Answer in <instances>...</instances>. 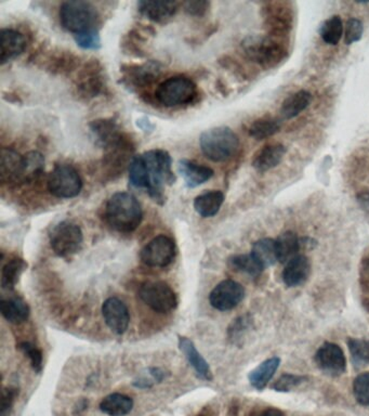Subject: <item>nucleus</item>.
<instances>
[{"mask_svg": "<svg viewBox=\"0 0 369 416\" xmlns=\"http://www.w3.org/2000/svg\"><path fill=\"white\" fill-rule=\"evenodd\" d=\"M250 320L247 317H238V320L228 329V334L232 339H238L246 333V329L250 327Z\"/></svg>", "mask_w": 369, "mask_h": 416, "instance_id": "43", "label": "nucleus"}, {"mask_svg": "<svg viewBox=\"0 0 369 416\" xmlns=\"http://www.w3.org/2000/svg\"><path fill=\"white\" fill-rule=\"evenodd\" d=\"M250 254L261 265L262 268L266 269L268 267L274 266L276 261H278L276 240L266 238L257 241L252 245V253Z\"/></svg>", "mask_w": 369, "mask_h": 416, "instance_id": "29", "label": "nucleus"}, {"mask_svg": "<svg viewBox=\"0 0 369 416\" xmlns=\"http://www.w3.org/2000/svg\"><path fill=\"white\" fill-rule=\"evenodd\" d=\"M27 268V263L21 258H12L6 263L1 271V286L12 291L19 282L22 273Z\"/></svg>", "mask_w": 369, "mask_h": 416, "instance_id": "30", "label": "nucleus"}, {"mask_svg": "<svg viewBox=\"0 0 369 416\" xmlns=\"http://www.w3.org/2000/svg\"><path fill=\"white\" fill-rule=\"evenodd\" d=\"M178 170L183 178L186 187L190 189L196 188L207 182L214 176V170L212 168L190 160H179Z\"/></svg>", "mask_w": 369, "mask_h": 416, "instance_id": "18", "label": "nucleus"}, {"mask_svg": "<svg viewBox=\"0 0 369 416\" xmlns=\"http://www.w3.org/2000/svg\"><path fill=\"white\" fill-rule=\"evenodd\" d=\"M228 265L234 270L246 273V275H250V277H259L264 270L261 265L256 260V258L252 254L232 256L228 259Z\"/></svg>", "mask_w": 369, "mask_h": 416, "instance_id": "34", "label": "nucleus"}, {"mask_svg": "<svg viewBox=\"0 0 369 416\" xmlns=\"http://www.w3.org/2000/svg\"><path fill=\"white\" fill-rule=\"evenodd\" d=\"M286 152V148L283 144H266L254 154L252 166L258 172H268L282 162Z\"/></svg>", "mask_w": 369, "mask_h": 416, "instance_id": "17", "label": "nucleus"}, {"mask_svg": "<svg viewBox=\"0 0 369 416\" xmlns=\"http://www.w3.org/2000/svg\"><path fill=\"white\" fill-rule=\"evenodd\" d=\"M0 309L6 320L13 324H20L29 319V305L19 297L3 299L0 303Z\"/></svg>", "mask_w": 369, "mask_h": 416, "instance_id": "25", "label": "nucleus"}, {"mask_svg": "<svg viewBox=\"0 0 369 416\" xmlns=\"http://www.w3.org/2000/svg\"><path fill=\"white\" fill-rule=\"evenodd\" d=\"M344 35V23L339 15H332L323 23L321 37L324 43L330 46L338 45Z\"/></svg>", "mask_w": 369, "mask_h": 416, "instance_id": "33", "label": "nucleus"}, {"mask_svg": "<svg viewBox=\"0 0 369 416\" xmlns=\"http://www.w3.org/2000/svg\"><path fill=\"white\" fill-rule=\"evenodd\" d=\"M276 254H278V261L286 265L288 261L292 260L294 257L298 256L300 251V239L297 237L296 233L288 232L283 233L276 240Z\"/></svg>", "mask_w": 369, "mask_h": 416, "instance_id": "27", "label": "nucleus"}, {"mask_svg": "<svg viewBox=\"0 0 369 416\" xmlns=\"http://www.w3.org/2000/svg\"><path fill=\"white\" fill-rule=\"evenodd\" d=\"M358 202L361 203L364 208L368 210L369 208V192H363L361 193L360 196H358Z\"/></svg>", "mask_w": 369, "mask_h": 416, "instance_id": "46", "label": "nucleus"}, {"mask_svg": "<svg viewBox=\"0 0 369 416\" xmlns=\"http://www.w3.org/2000/svg\"><path fill=\"white\" fill-rule=\"evenodd\" d=\"M134 400L122 393H111L106 396L101 403L100 410L110 416H125L131 412Z\"/></svg>", "mask_w": 369, "mask_h": 416, "instance_id": "28", "label": "nucleus"}, {"mask_svg": "<svg viewBox=\"0 0 369 416\" xmlns=\"http://www.w3.org/2000/svg\"><path fill=\"white\" fill-rule=\"evenodd\" d=\"M287 9L283 7V4H271L266 24L273 36H284L292 27V15Z\"/></svg>", "mask_w": 369, "mask_h": 416, "instance_id": "22", "label": "nucleus"}, {"mask_svg": "<svg viewBox=\"0 0 369 416\" xmlns=\"http://www.w3.org/2000/svg\"><path fill=\"white\" fill-rule=\"evenodd\" d=\"M360 282L363 289L369 292V257L363 261L361 266Z\"/></svg>", "mask_w": 369, "mask_h": 416, "instance_id": "45", "label": "nucleus"}, {"mask_svg": "<svg viewBox=\"0 0 369 416\" xmlns=\"http://www.w3.org/2000/svg\"><path fill=\"white\" fill-rule=\"evenodd\" d=\"M280 130V120L272 118H262L252 122L250 128V134L256 140L261 141L278 134Z\"/></svg>", "mask_w": 369, "mask_h": 416, "instance_id": "32", "label": "nucleus"}, {"mask_svg": "<svg viewBox=\"0 0 369 416\" xmlns=\"http://www.w3.org/2000/svg\"><path fill=\"white\" fill-rule=\"evenodd\" d=\"M83 188L77 170L71 165H57L50 172L48 189L52 196L59 198H75Z\"/></svg>", "mask_w": 369, "mask_h": 416, "instance_id": "7", "label": "nucleus"}, {"mask_svg": "<svg viewBox=\"0 0 369 416\" xmlns=\"http://www.w3.org/2000/svg\"><path fill=\"white\" fill-rule=\"evenodd\" d=\"M139 11L144 17L155 22L171 19L179 9V4L172 1H141L138 4Z\"/></svg>", "mask_w": 369, "mask_h": 416, "instance_id": "21", "label": "nucleus"}, {"mask_svg": "<svg viewBox=\"0 0 369 416\" xmlns=\"http://www.w3.org/2000/svg\"><path fill=\"white\" fill-rule=\"evenodd\" d=\"M308 381L306 377L296 375V374H283L282 377L273 384L272 389L278 393H288L294 388L306 383Z\"/></svg>", "mask_w": 369, "mask_h": 416, "instance_id": "37", "label": "nucleus"}, {"mask_svg": "<svg viewBox=\"0 0 369 416\" xmlns=\"http://www.w3.org/2000/svg\"><path fill=\"white\" fill-rule=\"evenodd\" d=\"M1 182L3 184L24 182L25 162L24 156H20L12 149L4 148L1 151Z\"/></svg>", "mask_w": 369, "mask_h": 416, "instance_id": "15", "label": "nucleus"}, {"mask_svg": "<svg viewBox=\"0 0 369 416\" xmlns=\"http://www.w3.org/2000/svg\"><path fill=\"white\" fill-rule=\"evenodd\" d=\"M312 101V94L306 90H299L287 96L280 106V115L285 120H292L304 112Z\"/></svg>", "mask_w": 369, "mask_h": 416, "instance_id": "24", "label": "nucleus"}, {"mask_svg": "<svg viewBox=\"0 0 369 416\" xmlns=\"http://www.w3.org/2000/svg\"><path fill=\"white\" fill-rule=\"evenodd\" d=\"M364 33V25L361 20L349 19L346 25V33H344V43L347 45H352L362 38Z\"/></svg>", "mask_w": 369, "mask_h": 416, "instance_id": "41", "label": "nucleus"}, {"mask_svg": "<svg viewBox=\"0 0 369 416\" xmlns=\"http://www.w3.org/2000/svg\"><path fill=\"white\" fill-rule=\"evenodd\" d=\"M244 49L250 59L266 68L280 64L287 53L284 45L273 37L250 38L244 44Z\"/></svg>", "mask_w": 369, "mask_h": 416, "instance_id": "6", "label": "nucleus"}, {"mask_svg": "<svg viewBox=\"0 0 369 416\" xmlns=\"http://www.w3.org/2000/svg\"><path fill=\"white\" fill-rule=\"evenodd\" d=\"M196 96L195 82L186 76H174L164 80L155 92L156 100L167 108L192 103Z\"/></svg>", "mask_w": 369, "mask_h": 416, "instance_id": "5", "label": "nucleus"}, {"mask_svg": "<svg viewBox=\"0 0 369 416\" xmlns=\"http://www.w3.org/2000/svg\"><path fill=\"white\" fill-rule=\"evenodd\" d=\"M60 22L63 29L77 34L96 29L98 12L96 8L87 1H66L60 7Z\"/></svg>", "mask_w": 369, "mask_h": 416, "instance_id": "4", "label": "nucleus"}, {"mask_svg": "<svg viewBox=\"0 0 369 416\" xmlns=\"http://www.w3.org/2000/svg\"><path fill=\"white\" fill-rule=\"evenodd\" d=\"M20 351L29 358L32 367L36 373L43 371V353L30 341H22L18 345Z\"/></svg>", "mask_w": 369, "mask_h": 416, "instance_id": "38", "label": "nucleus"}, {"mask_svg": "<svg viewBox=\"0 0 369 416\" xmlns=\"http://www.w3.org/2000/svg\"><path fill=\"white\" fill-rule=\"evenodd\" d=\"M349 351L355 370H361L369 365V341L364 339H349Z\"/></svg>", "mask_w": 369, "mask_h": 416, "instance_id": "31", "label": "nucleus"}, {"mask_svg": "<svg viewBox=\"0 0 369 416\" xmlns=\"http://www.w3.org/2000/svg\"><path fill=\"white\" fill-rule=\"evenodd\" d=\"M176 255V245L166 235H158L150 241L140 253V258L146 266L164 268L169 266Z\"/></svg>", "mask_w": 369, "mask_h": 416, "instance_id": "10", "label": "nucleus"}, {"mask_svg": "<svg viewBox=\"0 0 369 416\" xmlns=\"http://www.w3.org/2000/svg\"><path fill=\"white\" fill-rule=\"evenodd\" d=\"M316 363L321 371L330 377H339L347 370L344 351L337 343H324L316 353Z\"/></svg>", "mask_w": 369, "mask_h": 416, "instance_id": "12", "label": "nucleus"}, {"mask_svg": "<svg viewBox=\"0 0 369 416\" xmlns=\"http://www.w3.org/2000/svg\"><path fill=\"white\" fill-rule=\"evenodd\" d=\"M105 218L114 230L122 233L134 232L143 218L141 204L131 193H115L106 203Z\"/></svg>", "mask_w": 369, "mask_h": 416, "instance_id": "2", "label": "nucleus"}, {"mask_svg": "<svg viewBox=\"0 0 369 416\" xmlns=\"http://www.w3.org/2000/svg\"><path fill=\"white\" fill-rule=\"evenodd\" d=\"M224 202V194L221 191H209L195 198L194 208L200 216L210 218L218 214Z\"/></svg>", "mask_w": 369, "mask_h": 416, "instance_id": "26", "label": "nucleus"}, {"mask_svg": "<svg viewBox=\"0 0 369 416\" xmlns=\"http://www.w3.org/2000/svg\"><path fill=\"white\" fill-rule=\"evenodd\" d=\"M164 379H165L164 371L158 367H152L148 369V373L134 379V385L141 389H145V388L152 387L155 383H160Z\"/></svg>", "mask_w": 369, "mask_h": 416, "instance_id": "39", "label": "nucleus"}, {"mask_svg": "<svg viewBox=\"0 0 369 416\" xmlns=\"http://www.w3.org/2000/svg\"><path fill=\"white\" fill-rule=\"evenodd\" d=\"M17 395V389H15V388H5L4 389L3 395H1L0 416H9Z\"/></svg>", "mask_w": 369, "mask_h": 416, "instance_id": "42", "label": "nucleus"}, {"mask_svg": "<svg viewBox=\"0 0 369 416\" xmlns=\"http://www.w3.org/2000/svg\"><path fill=\"white\" fill-rule=\"evenodd\" d=\"M75 40L77 45L83 49H98L101 46V38L96 29L77 34L75 35Z\"/></svg>", "mask_w": 369, "mask_h": 416, "instance_id": "40", "label": "nucleus"}, {"mask_svg": "<svg viewBox=\"0 0 369 416\" xmlns=\"http://www.w3.org/2000/svg\"><path fill=\"white\" fill-rule=\"evenodd\" d=\"M139 297L146 306L160 313L176 309L178 298L174 289L165 282L144 283L139 289Z\"/></svg>", "mask_w": 369, "mask_h": 416, "instance_id": "9", "label": "nucleus"}, {"mask_svg": "<svg viewBox=\"0 0 369 416\" xmlns=\"http://www.w3.org/2000/svg\"><path fill=\"white\" fill-rule=\"evenodd\" d=\"M257 416H285L282 412L278 411L276 409H268L266 411L261 412V413L258 414Z\"/></svg>", "mask_w": 369, "mask_h": 416, "instance_id": "47", "label": "nucleus"}, {"mask_svg": "<svg viewBox=\"0 0 369 416\" xmlns=\"http://www.w3.org/2000/svg\"><path fill=\"white\" fill-rule=\"evenodd\" d=\"M244 297L245 289L242 284L233 280H224L212 289L209 303L216 310L228 311L236 308Z\"/></svg>", "mask_w": 369, "mask_h": 416, "instance_id": "11", "label": "nucleus"}, {"mask_svg": "<svg viewBox=\"0 0 369 416\" xmlns=\"http://www.w3.org/2000/svg\"><path fill=\"white\" fill-rule=\"evenodd\" d=\"M311 273L310 259L304 255L288 261L283 271V281L288 287H297L306 282Z\"/></svg>", "mask_w": 369, "mask_h": 416, "instance_id": "16", "label": "nucleus"}, {"mask_svg": "<svg viewBox=\"0 0 369 416\" xmlns=\"http://www.w3.org/2000/svg\"><path fill=\"white\" fill-rule=\"evenodd\" d=\"M200 146L205 156L212 162H228L238 153L240 139L231 128H212L202 132Z\"/></svg>", "mask_w": 369, "mask_h": 416, "instance_id": "3", "label": "nucleus"}, {"mask_svg": "<svg viewBox=\"0 0 369 416\" xmlns=\"http://www.w3.org/2000/svg\"><path fill=\"white\" fill-rule=\"evenodd\" d=\"M25 162V170H24V182L33 180L36 177L39 176L45 168V160L43 156L38 152H30L24 156Z\"/></svg>", "mask_w": 369, "mask_h": 416, "instance_id": "35", "label": "nucleus"}, {"mask_svg": "<svg viewBox=\"0 0 369 416\" xmlns=\"http://www.w3.org/2000/svg\"><path fill=\"white\" fill-rule=\"evenodd\" d=\"M25 47L26 40L21 33L15 30L4 29L0 38V61L5 64L15 59L23 53Z\"/></svg>", "mask_w": 369, "mask_h": 416, "instance_id": "19", "label": "nucleus"}, {"mask_svg": "<svg viewBox=\"0 0 369 416\" xmlns=\"http://www.w3.org/2000/svg\"><path fill=\"white\" fill-rule=\"evenodd\" d=\"M355 399L364 407H369V372L360 374L353 383Z\"/></svg>", "mask_w": 369, "mask_h": 416, "instance_id": "36", "label": "nucleus"}, {"mask_svg": "<svg viewBox=\"0 0 369 416\" xmlns=\"http://www.w3.org/2000/svg\"><path fill=\"white\" fill-rule=\"evenodd\" d=\"M208 6L209 4L206 1H192L186 4V10L190 15H202L208 9Z\"/></svg>", "mask_w": 369, "mask_h": 416, "instance_id": "44", "label": "nucleus"}, {"mask_svg": "<svg viewBox=\"0 0 369 416\" xmlns=\"http://www.w3.org/2000/svg\"><path fill=\"white\" fill-rule=\"evenodd\" d=\"M83 231L77 225L68 221L54 227L50 234V245L54 254L68 257L76 254L83 245Z\"/></svg>", "mask_w": 369, "mask_h": 416, "instance_id": "8", "label": "nucleus"}, {"mask_svg": "<svg viewBox=\"0 0 369 416\" xmlns=\"http://www.w3.org/2000/svg\"><path fill=\"white\" fill-rule=\"evenodd\" d=\"M280 365V359L278 357L270 358L264 363H260L256 369L250 372V379L252 387L258 391H262L268 385V382L274 377Z\"/></svg>", "mask_w": 369, "mask_h": 416, "instance_id": "23", "label": "nucleus"}, {"mask_svg": "<svg viewBox=\"0 0 369 416\" xmlns=\"http://www.w3.org/2000/svg\"><path fill=\"white\" fill-rule=\"evenodd\" d=\"M171 166V156L167 151L156 149L144 152L130 164V184L134 188L144 189L156 202H162L165 187L176 182Z\"/></svg>", "mask_w": 369, "mask_h": 416, "instance_id": "1", "label": "nucleus"}, {"mask_svg": "<svg viewBox=\"0 0 369 416\" xmlns=\"http://www.w3.org/2000/svg\"><path fill=\"white\" fill-rule=\"evenodd\" d=\"M102 315L108 329L117 335L127 331L130 323V313L124 301L116 297L106 299L102 305Z\"/></svg>", "mask_w": 369, "mask_h": 416, "instance_id": "13", "label": "nucleus"}, {"mask_svg": "<svg viewBox=\"0 0 369 416\" xmlns=\"http://www.w3.org/2000/svg\"><path fill=\"white\" fill-rule=\"evenodd\" d=\"M90 127L93 132L94 138L97 139V141L104 148L110 149L111 151L129 148V144L126 142L117 125L112 120H94L90 125Z\"/></svg>", "mask_w": 369, "mask_h": 416, "instance_id": "14", "label": "nucleus"}, {"mask_svg": "<svg viewBox=\"0 0 369 416\" xmlns=\"http://www.w3.org/2000/svg\"><path fill=\"white\" fill-rule=\"evenodd\" d=\"M179 348L186 355L188 363L195 370L198 377L204 379V381H212L214 377H212V369H210L207 361L198 353L193 341L188 339V337L180 336Z\"/></svg>", "mask_w": 369, "mask_h": 416, "instance_id": "20", "label": "nucleus"}]
</instances>
